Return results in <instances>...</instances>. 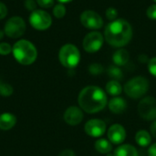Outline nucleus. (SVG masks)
<instances>
[{"label": "nucleus", "mask_w": 156, "mask_h": 156, "mask_svg": "<svg viewBox=\"0 0 156 156\" xmlns=\"http://www.w3.org/2000/svg\"><path fill=\"white\" fill-rule=\"evenodd\" d=\"M133 37V28L128 21L122 18L111 21L104 29L107 43L115 48L126 46Z\"/></svg>", "instance_id": "1"}, {"label": "nucleus", "mask_w": 156, "mask_h": 156, "mask_svg": "<svg viewBox=\"0 0 156 156\" xmlns=\"http://www.w3.org/2000/svg\"><path fill=\"white\" fill-rule=\"evenodd\" d=\"M80 108L88 113H96L102 111L107 104V96L103 90L97 86L84 88L78 99Z\"/></svg>", "instance_id": "2"}, {"label": "nucleus", "mask_w": 156, "mask_h": 156, "mask_svg": "<svg viewBox=\"0 0 156 156\" xmlns=\"http://www.w3.org/2000/svg\"><path fill=\"white\" fill-rule=\"evenodd\" d=\"M12 53L16 61L22 65H30L34 63L37 57L36 47L27 39H20L16 42L12 48Z\"/></svg>", "instance_id": "3"}, {"label": "nucleus", "mask_w": 156, "mask_h": 156, "mask_svg": "<svg viewBox=\"0 0 156 156\" xmlns=\"http://www.w3.org/2000/svg\"><path fill=\"white\" fill-rule=\"evenodd\" d=\"M58 58L64 67L73 69L77 67L80 60V53L76 46L72 44H66L59 49Z\"/></svg>", "instance_id": "4"}, {"label": "nucleus", "mask_w": 156, "mask_h": 156, "mask_svg": "<svg viewBox=\"0 0 156 156\" xmlns=\"http://www.w3.org/2000/svg\"><path fill=\"white\" fill-rule=\"evenodd\" d=\"M124 92L132 99L142 98L149 89V81L144 77H135L131 79L124 85Z\"/></svg>", "instance_id": "5"}, {"label": "nucleus", "mask_w": 156, "mask_h": 156, "mask_svg": "<svg viewBox=\"0 0 156 156\" xmlns=\"http://www.w3.org/2000/svg\"><path fill=\"white\" fill-rule=\"evenodd\" d=\"M26 31V23L20 16H13L9 18L5 24L4 32L11 38H18L24 35Z\"/></svg>", "instance_id": "6"}, {"label": "nucleus", "mask_w": 156, "mask_h": 156, "mask_svg": "<svg viewBox=\"0 0 156 156\" xmlns=\"http://www.w3.org/2000/svg\"><path fill=\"white\" fill-rule=\"evenodd\" d=\"M29 23L30 25L37 30H46L52 24L51 16L40 9H36L31 12L29 16Z\"/></svg>", "instance_id": "7"}, {"label": "nucleus", "mask_w": 156, "mask_h": 156, "mask_svg": "<svg viewBox=\"0 0 156 156\" xmlns=\"http://www.w3.org/2000/svg\"><path fill=\"white\" fill-rule=\"evenodd\" d=\"M138 112L140 116L145 121H154L156 119V100L154 97L144 98L139 105Z\"/></svg>", "instance_id": "8"}, {"label": "nucleus", "mask_w": 156, "mask_h": 156, "mask_svg": "<svg viewBox=\"0 0 156 156\" xmlns=\"http://www.w3.org/2000/svg\"><path fill=\"white\" fill-rule=\"evenodd\" d=\"M104 41V37L98 31H92L87 34L83 39L82 47L86 52L95 53L101 49Z\"/></svg>", "instance_id": "9"}, {"label": "nucleus", "mask_w": 156, "mask_h": 156, "mask_svg": "<svg viewBox=\"0 0 156 156\" xmlns=\"http://www.w3.org/2000/svg\"><path fill=\"white\" fill-rule=\"evenodd\" d=\"M80 23L88 29H100L103 27L102 17L95 11L86 10L80 15Z\"/></svg>", "instance_id": "10"}, {"label": "nucleus", "mask_w": 156, "mask_h": 156, "mask_svg": "<svg viewBox=\"0 0 156 156\" xmlns=\"http://www.w3.org/2000/svg\"><path fill=\"white\" fill-rule=\"evenodd\" d=\"M85 132L89 136L97 138L103 135L106 131V124L103 121L99 119H92L85 124Z\"/></svg>", "instance_id": "11"}, {"label": "nucleus", "mask_w": 156, "mask_h": 156, "mask_svg": "<svg viewBox=\"0 0 156 156\" xmlns=\"http://www.w3.org/2000/svg\"><path fill=\"white\" fill-rule=\"evenodd\" d=\"M109 141L113 144H120L126 138V131L121 124H113L108 130Z\"/></svg>", "instance_id": "12"}, {"label": "nucleus", "mask_w": 156, "mask_h": 156, "mask_svg": "<svg viewBox=\"0 0 156 156\" xmlns=\"http://www.w3.org/2000/svg\"><path fill=\"white\" fill-rule=\"evenodd\" d=\"M64 120L69 125H78L83 120V112L80 108L71 106L66 110L64 113Z\"/></svg>", "instance_id": "13"}, {"label": "nucleus", "mask_w": 156, "mask_h": 156, "mask_svg": "<svg viewBox=\"0 0 156 156\" xmlns=\"http://www.w3.org/2000/svg\"><path fill=\"white\" fill-rule=\"evenodd\" d=\"M127 108L126 101L121 97H114L109 101V109L115 114L122 113Z\"/></svg>", "instance_id": "14"}, {"label": "nucleus", "mask_w": 156, "mask_h": 156, "mask_svg": "<svg viewBox=\"0 0 156 156\" xmlns=\"http://www.w3.org/2000/svg\"><path fill=\"white\" fill-rule=\"evenodd\" d=\"M16 122V118L15 115L5 112L0 115V129L7 131L12 129Z\"/></svg>", "instance_id": "15"}, {"label": "nucleus", "mask_w": 156, "mask_h": 156, "mask_svg": "<svg viewBox=\"0 0 156 156\" xmlns=\"http://www.w3.org/2000/svg\"><path fill=\"white\" fill-rule=\"evenodd\" d=\"M129 58H130V54L124 48H120L119 50L115 51L112 56L113 62L115 63V65L120 67L124 66L129 61Z\"/></svg>", "instance_id": "16"}, {"label": "nucleus", "mask_w": 156, "mask_h": 156, "mask_svg": "<svg viewBox=\"0 0 156 156\" xmlns=\"http://www.w3.org/2000/svg\"><path fill=\"white\" fill-rule=\"evenodd\" d=\"M114 156H139V154L133 145L122 144L115 150Z\"/></svg>", "instance_id": "17"}, {"label": "nucleus", "mask_w": 156, "mask_h": 156, "mask_svg": "<svg viewBox=\"0 0 156 156\" xmlns=\"http://www.w3.org/2000/svg\"><path fill=\"white\" fill-rule=\"evenodd\" d=\"M135 141H136V143L140 146L145 147V146H148L151 144L152 138H151V135L149 134L148 132H146L144 130H141V131H139L136 133V135H135Z\"/></svg>", "instance_id": "18"}, {"label": "nucleus", "mask_w": 156, "mask_h": 156, "mask_svg": "<svg viewBox=\"0 0 156 156\" xmlns=\"http://www.w3.org/2000/svg\"><path fill=\"white\" fill-rule=\"evenodd\" d=\"M95 149L101 154H109L112 150V144L108 140L101 139L95 143Z\"/></svg>", "instance_id": "19"}, {"label": "nucleus", "mask_w": 156, "mask_h": 156, "mask_svg": "<svg viewBox=\"0 0 156 156\" xmlns=\"http://www.w3.org/2000/svg\"><path fill=\"white\" fill-rule=\"evenodd\" d=\"M106 91L112 96H117L122 93V88L118 80H111L106 84Z\"/></svg>", "instance_id": "20"}, {"label": "nucleus", "mask_w": 156, "mask_h": 156, "mask_svg": "<svg viewBox=\"0 0 156 156\" xmlns=\"http://www.w3.org/2000/svg\"><path fill=\"white\" fill-rule=\"evenodd\" d=\"M108 74L111 78L114 79V80H121V79H122V76H123L121 69L116 66H111L108 69Z\"/></svg>", "instance_id": "21"}, {"label": "nucleus", "mask_w": 156, "mask_h": 156, "mask_svg": "<svg viewBox=\"0 0 156 156\" xmlns=\"http://www.w3.org/2000/svg\"><path fill=\"white\" fill-rule=\"evenodd\" d=\"M53 14L57 18H62L66 14V7L62 4H58L54 6Z\"/></svg>", "instance_id": "22"}, {"label": "nucleus", "mask_w": 156, "mask_h": 156, "mask_svg": "<svg viewBox=\"0 0 156 156\" xmlns=\"http://www.w3.org/2000/svg\"><path fill=\"white\" fill-rule=\"evenodd\" d=\"M89 71H90L92 75H100V74H101L102 71H103V67H102L101 64L94 63V64H91V65L89 67Z\"/></svg>", "instance_id": "23"}, {"label": "nucleus", "mask_w": 156, "mask_h": 156, "mask_svg": "<svg viewBox=\"0 0 156 156\" xmlns=\"http://www.w3.org/2000/svg\"><path fill=\"white\" fill-rule=\"evenodd\" d=\"M106 16L109 20L111 21H114L117 19V16H118V11L116 10V8L111 6L109 7L107 10H106Z\"/></svg>", "instance_id": "24"}, {"label": "nucleus", "mask_w": 156, "mask_h": 156, "mask_svg": "<svg viewBox=\"0 0 156 156\" xmlns=\"http://www.w3.org/2000/svg\"><path fill=\"white\" fill-rule=\"evenodd\" d=\"M12 93H13V88L7 83H3L0 88V94L3 96H10Z\"/></svg>", "instance_id": "25"}, {"label": "nucleus", "mask_w": 156, "mask_h": 156, "mask_svg": "<svg viewBox=\"0 0 156 156\" xmlns=\"http://www.w3.org/2000/svg\"><path fill=\"white\" fill-rule=\"evenodd\" d=\"M11 52H12V47L8 43H5V42L0 43V55L5 56Z\"/></svg>", "instance_id": "26"}, {"label": "nucleus", "mask_w": 156, "mask_h": 156, "mask_svg": "<svg viewBox=\"0 0 156 156\" xmlns=\"http://www.w3.org/2000/svg\"><path fill=\"white\" fill-rule=\"evenodd\" d=\"M148 69L150 71V73L156 77V57L154 58H152L150 60H149V63H148Z\"/></svg>", "instance_id": "27"}, {"label": "nucleus", "mask_w": 156, "mask_h": 156, "mask_svg": "<svg viewBox=\"0 0 156 156\" xmlns=\"http://www.w3.org/2000/svg\"><path fill=\"white\" fill-rule=\"evenodd\" d=\"M146 15L150 19H156V4L150 5L146 10Z\"/></svg>", "instance_id": "28"}, {"label": "nucleus", "mask_w": 156, "mask_h": 156, "mask_svg": "<svg viewBox=\"0 0 156 156\" xmlns=\"http://www.w3.org/2000/svg\"><path fill=\"white\" fill-rule=\"evenodd\" d=\"M36 2L43 8H49L54 5V0H36Z\"/></svg>", "instance_id": "29"}, {"label": "nucleus", "mask_w": 156, "mask_h": 156, "mask_svg": "<svg viewBox=\"0 0 156 156\" xmlns=\"http://www.w3.org/2000/svg\"><path fill=\"white\" fill-rule=\"evenodd\" d=\"M25 6L27 10L34 11V10H36V1L35 0H26Z\"/></svg>", "instance_id": "30"}, {"label": "nucleus", "mask_w": 156, "mask_h": 156, "mask_svg": "<svg viewBox=\"0 0 156 156\" xmlns=\"http://www.w3.org/2000/svg\"><path fill=\"white\" fill-rule=\"evenodd\" d=\"M7 15V7L3 2H0V19H3Z\"/></svg>", "instance_id": "31"}, {"label": "nucleus", "mask_w": 156, "mask_h": 156, "mask_svg": "<svg viewBox=\"0 0 156 156\" xmlns=\"http://www.w3.org/2000/svg\"><path fill=\"white\" fill-rule=\"evenodd\" d=\"M58 156H76L75 155V153L72 151V150H69V149H67V150H64L62 151Z\"/></svg>", "instance_id": "32"}, {"label": "nucleus", "mask_w": 156, "mask_h": 156, "mask_svg": "<svg viewBox=\"0 0 156 156\" xmlns=\"http://www.w3.org/2000/svg\"><path fill=\"white\" fill-rule=\"evenodd\" d=\"M148 154L149 156H156V144H153L149 150H148Z\"/></svg>", "instance_id": "33"}, {"label": "nucleus", "mask_w": 156, "mask_h": 156, "mask_svg": "<svg viewBox=\"0 0 156 156\" xmlns=\"http://www.w3.org/2000/svg\"><path fill=\"white\" fill-rule=\"evenodd\" d=\"M151 133L154 138H156V121H154L151 125Z\"/></svg>", "instance_id": "34"}, {"label": "nucleus", "mask_w": 156, "mask_h": 156, "mask_svg": "<svg viewBox=\"0 0 156 156\" xmlns=\"http://www.w3.org/2000/svg\"><path fill=\"white\" fill-rule=\"evenodd\" d=\"M59 3H61V4H65V3H69V2H71L72 0H58Z\"/></svg>", "instance_id": "35"}, {"label": "nucleus", "mask_w": 156, "mask_h": 156, "mask_svg": "<svg viewBox=\"0 0 156 156\" xmlns=\"http://www.w3.org/2000/svg\"><path fill=\"white\" fill-rule=\"evenodd\" d=\"M4 34H5V32H4V31H2V30L0 29V40L3 38V37H4Z\"/></svg>", "instance_id": "36"}, {"label": "nucleus", "mask_w": 156, "mask_h": 156, "mask_svg": "<svg viewBox=\"0 0 156 156\" xmlns=\"http://www.w3.org/2000/svg\"><path fill=\"white\" fill-rule=\"evenodd\" d=\"M2 84H3V82H2L1 80H0V88H1V86H2Z\"/></svg>", "instance_id": "37"}, {"label": "nucleus", "mask_w": 156, "mask_h": 156, "mask_svg": "<svg viewBox=\"0 0 156 156\" xmlns=\"http://www.w3.org/2000/svg\"><path fill=\"white\" fill-rule=\"evenodd\" d=\"M154 2H156V0H154Z\"/></svg>", "instance_id": "38"}]
</instances>
